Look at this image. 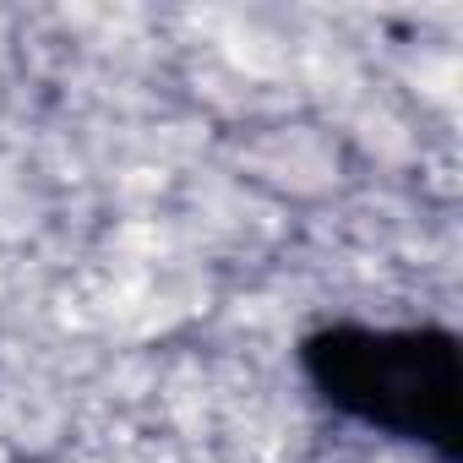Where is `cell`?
<instances>
[{
	"mask_svg": "<svg viewBox=\"0 0 463 463\" xmlns=\"http://www.w3.org/2000/svg\"><path fill=\"white\" fill-rule=\"evenodd\" d=\"M306 365L317 387L409 441H452L458 420V365L452 344L436 333H371V327H333L311 338Z\"/></svg>",
	"mask_w": 463,
	"mask_h": 463,
	"instance_id": "6da1fadb",
	"label": "cell"
}]
</instances>
